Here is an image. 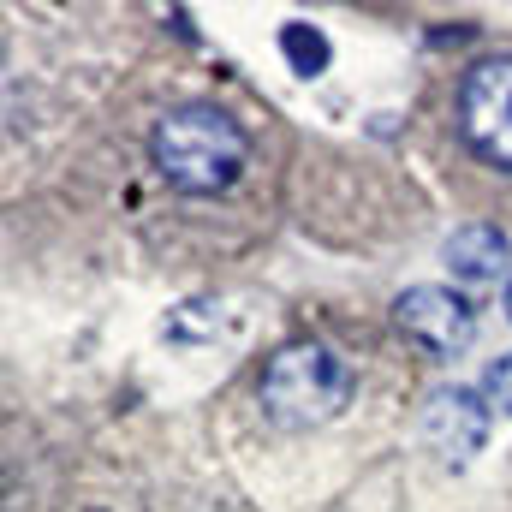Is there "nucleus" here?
Returning a JSON list of instances; mask_svg holds the SVG:
<instances>
[{"mask_svg":"<svg viewBox=\"0 0 512 512\" xmlns=\"http://www.w3.org/2000/svg\"><path fill=\"white\" fill-rule=\"evenodd\" d=\"M149 161H155V173L179 197H221L251 167V137H245V126L227 108L185 102V108H173V114L155 120V131H149Z\"/></svg>","mask_w":512,"mask_h":512,"instance_id":"nucleus-1","label":"nucleus"},{"mask_svg":"<svg viewBox=\"0 0 512 512\" xmlns=\"http://www.w3.org/2000/svg\"><path fill=\"white\" fill-rule=\"evenodd\" d=\"M352 399V364L322 340H292L262 370V411L286 429L328 423Z\"/></svg>","mask_w":512,"mask_h":512,"instance_id":"nucleus-2","label":"nucleus"},{"mask_svg":"<svg viewBox=\"0 0 512 512\" xmlns=\"http://www.w3.org/2000/svg\"><path fill=\"white\" fill-rule=\"evenodd\" d=\"M453 120H459V137L471 143V155H483L489 167L512 173V54L477 60L459 78Z\"/></svg>","mask_w":512,"mask_h":512,"instance_id":"nucleus-3","label":"nucleus"},{"mask_svg":"<svg viewBox=\"0 0 512 512\" xmlns=\"http://www.w3.org/2000/svg\"><path fill=\"white\" fill-rule=\"evenodd\" d=\"M393 322L405 340H417L429 358H459L477 340V310L453 286H405L393 298Z\"/></svg>","mask_w":512,"mask_h":512,"instance_id":"nucleus-4","label":"nucleus"},{"mask_svg":"<svg viewBox=\"0 0 512 512\" xmlns=\"http://www.w3.org/2000/svg\"><path fill=\"white\" fill-rule=\"evenodd\" d=\"M489 399L477 393V387H447V393H435V405H429V417H423V435H429V447L447 459V465H465L471 453H483V441H489Z\"/></svg>","mask_w":512,"mask_h":512,"instance_id":"nucleus-5","label":"nucleus"},{"mask_svg":"<svg viewBox=\"0 0 512 512\" xmlns=\"http://www.w3.org/2000/svg\"><path fill=\"white\" fill-rule=\"evenodd\" d=\"M447 268L459 274V280H471V286H483V280H501V268H507V233L495 227V221H471V227H459L447 245Z\"/></svg>","mask_w":512,"mask_h":512,"instance_id":"nucleus-6","label":"nucleus"},{"mask_svg":"<svg viewBox=\"0 0 512 512\" xmlns=\"http://www.w3.org/2000/svg\"><path fill=\"white\" fill-rule=\"evenodd\" d=\"M280 54H286V66H292V72H304V78L328 72V60H334L328 36H322L316 24H286V30H280Z\"/></svg>","mask_w":512,"mask_h":512,"instance_id":"nucleus-7","label":"nucleus"},{"mask_svg":"<svg viewBox=\"0 0 512 512\" xmlns=\"http://www.w3.org/2000/svg\"><path fill=\"white\" fill-rule=\"evenodd\" d=\"M483 399L512 417V358H495V364L483 370Z\"/></svg>","mask_w":512,"mask_h":512,"instance_id":"nucleus-8","label":"nucleus"},{"mask_svg":"<svg viewBox=\"0 0 512 512\" xmlns=\"http://www.w3.org/2000/svg\"><path fill=\"white\" fill-rule=\"evenodd\" d=\"M507 316H512V280H507Z\"/></svg>","mask_w":512,"mask_h":512,"instance_id":"nucleus-9","label":"nucleus"}]
</instances>
